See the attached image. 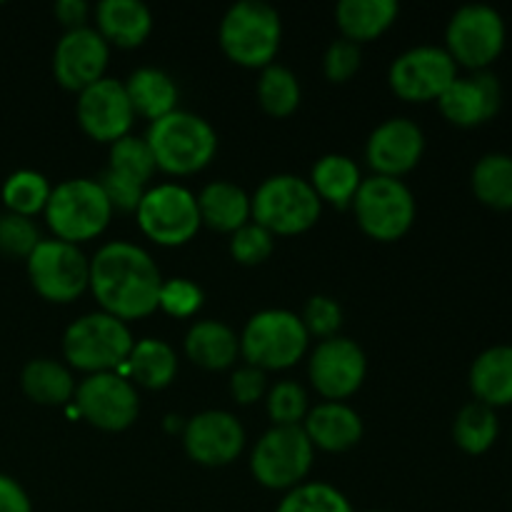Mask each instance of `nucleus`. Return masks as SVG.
Here are the masks:
<instances>
[{"label":"nucleus","instance_id":"8","mask_svg":"<svg viewBox=\"0 0 512 512\" xmlns=\"http://www.w3.org/2000/svg\"><path fill=\"white\" fill-rule=\"evenodd\" d=\"M350 205L363 233L380 243H393L413 228L415 198L398 178L373 175L363 180Z\"/></svg>","mask_w":512,"mask_h":512},{"label":"nucleus","instance_id":"21","mask_svg":"<svg viewBox=\"0 0 512 512\" xmlns=\"http://www.w3.org/2000/svg\"><path fill=\"white\" fill-rule=\"evenodd\" d=\"M305 435L313 448L328 450V453H343L363 438V420L353 408L343 403H323L308 410L303 425Z\"/></svg>","mask_w":512,"mask_h":512},{"label":"nucleus","instance_id":"2","mask_svg":"<svg viewBox=\"0 0 512 512\" xmlns=\"http://www.w3.org/2000/svg\"><path fill=\"white\" fill-rule=\"evenodd\" d=\"M155 168L170 175H193L213 160L218 138L208 120L185 110H173L165 118L150 123L145 135Z\"/></svg>","mask_w":512,"mask_h":512},{"label":"nucleus","instance_id":"41","mask_svg":"<svg viewBox=\"0 0 512 512\" xmlns=\"http://www.w3.org/2000/svg\"><path fill=\"white\" fill-rule=\"evenodd\" d=\"M303 325L308 330V335H318V338H335V330L343 323V310L335 303L333 298H325V295H315L308 300L303 313Z\"/></svg>","mask_w":512,"mask_h":512},{"label":"nucleus","instance_id":"6","mask_svg":"<svg viewBox=\"0 0 512 512\" xmlns=\"http://www.w3.org/2000/svg\"><path fill=\"white\" fill-rule=\"evenodd\" d=\"M250 215L270 235H298L320 218V198L298 175H273L250 198Z\"/></svg>","mask_w":512,"mask_h":512},{"label":"nucleus","instance_id":"45","mask_svg":"<svg viewBox=\"0 0 512 512\" xmlns=\"http://www.w3.org/2000/svg\"><path fill=\"white\" fill-rule=\"evenodd\" d=\"M0 512H33L23 485L3 473H0Z\"/></svg>","mask_w":512,"mask_h":512},{"label":"nucleus","instance_id":"9","mask_svg":"<svg viewBox=\"0 0 512 512\" xmlns=\"http://www.w3.org/2000/svg\"><path fill=\"white\" fill-rule=\"evenodd\" d=\"M313 465V443L300 425H273L258 440L250 458L255 480L270 490H293L303 485Z\"/></svg>","mask_w":512,"mask_h":512},{"label":"nucleus","instance_id":"14","mask_svg":"<svg viewBox=\"0 0 512 512\" xmlns=\"http://www.w3.org/2000/svg\"><path fill=\"white\" fill-rule=\"evenodd\" d=\"M458 78V65L445 48L420 45L390 65V88L410 103L438 100Z\"/></svg>","mask_w":512,"mask_h":512},{"label":"nucleus","instance_id":"42","mask_svg":"<svg viewBox=\"0 0 512 512\" xmlns=\"http://www.w3.org/2000/svg\"><path fill=\"white\" fill-rule=\"evenodd\" d=\"M98 185H100V190L105 193V198H108L110 208L120 210V213H135L140 205V200H143V195H145L143 185L135 183V180H130V178H125V175L115 173V170H110V168L100 175Z\"/></svg>","mask_w":512,"mask_h":512},{"label":"nucleus","instance_id":"16","mask_svg":"<svg viewBox=\"0 0 512 512\" xmlns=\"http://www.w3.org/2000/svg\"><path fill=\"white\" fill-rule=\"evenodd\" d=\"M133 105H130L125 85L113 78H103L98 83L80 90L78 120L80 128L100 143H115L125 138L133 125Z\"/></svg>","mask_w":512,"mask_h":512},{"label":"nucleus","instance_id":"25","mask_svg":"<svg viewBox=\"0 0 512 512\" xmlns=\"http://www.w3.org/2000/svg\"><path fill=\"white\" fill-rule=\"evenodd\" d=\"M395 0H343L335 8L338 28L350 43H368L383 35L398 18Z\"/></svg>","mask_w":512,"mask_h":512},{"label":"nucleus","instance_id":"1","mask_svg":"<svg viewBox=\"0 0 512 512\" xmlns=\"http://www.w3.org/2000/svg\"><path fill=\"white\" fill-rule=\"evenodd\" d=\"M163 278L143 248L133 243L103 245L90 260V283L103 313L118 320H138L158 310Z\"/></svg>","mask_w":512,"mask_h":512},{"label":"nucleus","instance_id":"23","mask_svg":"<svg viewBox=\"0 0 512 512\" xmlns=\"http://www.w3.org/2000/svg\"><path fill=\"white\" fill-rule=\"evenodd\" d=\"M470 390L488 408L512 405V345H493L475 358Z\"/></svg>","mask_w":512,"mask_h":512},{"label":"nucleus","instance_id":"5","mask_svg":"<svg viewBox=\"0 0 512 512\" xmlns=\"http://www.w3.org/2000/svg\"><path fill=\"white\" fill-rule=\"evenodd\" d=\"M135 340L123 320L90 313L75 320L63 335L65 360L83 373H115L128 360Z\"/></svg>","mask_w":512,"mask_h":512},{"label":"nucleus","instance_id":"4","mask_svg":"<svg viewBox=\"0 0 512 512\" xmlns=\"http://www.w3.org/2000/svg\"><path fill=\"white\" fill-rule=\"evenodd\" d=\"M110 208L108 198L100 190L98 180L75 178L55 185L45 205V220L55 233V240L63 243H85L108 228Z\"/></svg>","mask_w":512,"mask_h":512},{"label":"nucleus","instance_id":"13","mask_svg":"<svg viewBox=\"0 0 512 512\" xmlns=\"http://www.w3.org/2000/svg\"><path fill=\"white\" fill-rule=\"evenodd\" d=\"M75 410L95 428L120 433L135 423L140 400L128 378H120L118 373H95L75 388Z\"/></svg>","mask_w":512,"mask_h":512},{"label":"nucleus","instance_id":"47","mask_svg":"<svg viewBox=\"0 0 512 512\" xmlns=\"http://www.w3.org/2000/svg\"><path fill=\"white\" fill-rule=\"evenodd\" d=\"M370 512H380V510H370Z\"/></svg>","mask_w":512,"mask_h":512},{"label":"nucleus","instance_id":"30","mask_svg":"<svg viewBox=\"0 0 512 512\" xmlns=\"http://www.w3.org/2000/svg\"><path fill=\"white\" fill-rule=\"evenodd\" d=\"M23 393L40 405H65L75 393L73 375L48 358L30 360L20 375Z\"/></svg>","mask_w":512,"mask_h":512},{"label":"nucleus","instance_id":"7","mask_svg":"<svg viewBox=\"0 0 512 512\" xmlns=\"http://www.w3.org/2000/svg\"><path fill=\"white\" fill-rule=\"evenodd\" d=\"M308 330L303 320L288 310L255 313L240 335V353L258 370L293 368L308 350Z\"/></svg>","mask_w":512,"mask_h":512},{"label":"nucleus","instance_id":"31","mask_svg":"<svg viewBox=\"0 0 512 512\" xmlns=\"http://www.w3.org/2000/svg\"><path fill=\"white\" fill-rule=\"evenodd\" d=\"M473 193L488 208L512 210V155H483L473 168Z\"/></svg>","mask_w":512,"mask_h":512},{"label":"nucleus","instance_id":"24","mask_svg":"<svg viewBox=\"0 0 512 512\" xmlns=\"http://www.w3.org/2000/svg\"><path fill=\"white\" fill-rule=\"evenodd\" d=\"M198 213L200 223L218 233H235L250 220V198L243 188L233 183H210L205 185L203 193L198 195Z\"/></svg>","mask_w":512,"mask_h":512},{"label":"nucleus","instance_id":"28","mask_svg":"<svg viewBox=\"0 0 512 512\" xmlns=\"http://www.w3.org/2000/svg\"><path fill=\"white\" fill-rule=\"evenodd\" d=\"M125 365H128V375H133L140 385L150 390L168 388L173 383L175 373H178L175 350L165 340L155 338H145L135 343Z\"/></svg>","mask_w":512,"mask_h":512},{"label":"nucleus","instance_id":"11","mask_svg":"<svg viewBox=\"0 0 512 512\" xmlns=\"http://www.w3.org/2000/svg\"><path fill=\"white\" fill-rule=\"evenodd\" d=\"M25 260L33 288L53 303H70L83 295L90 283V260L78 245L55 238L40 240Z\"/></svg>","mask_w":512,"mask_h":512},{"label":"nucleus","instance_id":"44","mask_svg":"<svg viewBox=\"0 0 512 512\" xmlns=\"http://www.w3.org/2000/svg\"><path fill=\"white\" fill-rule=\"evenodd\" d=\"M230 390H233V398L238 400L240 405L255 403V400L263 398L265 393V373L263 370L253 368V365L235 370L233 378H230Z\"/></svg>","mask_w":512,"mask_h":512},{"label":"nucleus","instance_id":"18","mask_svg":"<svg viewBox=\"0 0 512 512\" xmlns=\"http://www.w3.org/2000/svg\"><path fill=\"white\" fill-rule=\"evenodd\" d=\"M108 43L93 28L68 30L55 45L53 73L63 88L85 90L88 85L103 80L108 65Z\"/></svg>","mask_w":512,"mask_h":512},{"label":"nucleus","instance_id":"39","mask_svg":"<svg viewBox=\"0 0 512 512\" xmlns=\"http://www.w3.org/2000/svg\"><path fill=\"white\" fill-rule=\"evenodd\" d=\"M200 305H203V290L190 280L173 278L160 285L158 308L163 313L173 315V318H190L198 313Z\"/></svg>","mask_w":512,"mask_h":512},{"label":"nucleus","instance_id":"43","mask_svg":"<svg viewBox=\"0 0 512 512\" xmlns=\"http://www.w3.org/2000/svg\"><path fill=\"white\" fill-rule=\"evenodd\" d=\"M360 68V48L350 40L340 38L330 43L328 53H325V75L333 83H345L353 78Z\"/></svg>","mask_w":512,"mask_h":512},{"label":"nucleus","instance_id":"26","mask_svg":"<svg viewBox=\"0 0 512 512\" xmlns=\"http://www.w3.org/2000/svg\"><path fill=\"white\" fill-rule=\"evenodd\" d=\"M185 353L195 365L205 370H225L240 353V340L228 325L218 320L195 323L185 335Z\"/></svg>","mask_w":512,"mask_h":512},{"label":"nucleus","instance_id":"3","mask_svg":"<svg viewBox=\"0 0 512 512\" xmlns=\"http://www.w3.org/2000/svg\"><path fill=\"white\" fill-rule=\"evenodd\" d=\"M220 45L243 68H268L280 48V15L263 0H240L220 23Z\"/></svg>","mask_w":512,"mask_h":512},{"label":"nucleus","instance_id":"33","mask_svg":"<svg viewBox=\"0 0 512 512\" xmlns=\"http://www.w3.org/2000/svg\"><path fill=\"white\" fill-rule=\"evenodd\" d=\"M260 105L273 118H285L300 103V83L283 65H268L258 80Z\"/></svg>","mask_w":512,"mask_h":512},{"label":"nucleus","instance_id":"34","mask_svg":"<svg viewBox=\"0 0 512 512\" xmlns=\"http://www.w3.org/2000/svg\"><path fill=\"white\" fill-rule=\"evenodd\" d=\"M50 190L53 188H50L48 180L40 173H35V170H18V173H13L3 183V203L8 213L30 218V215L45 210Z\"/></svg>","mask_w":512,"mask_h":512},{"label":"nucleus","instance_id":"38","mask_svg":"<svg viewBox=\"0 0 512 512\" xmlns=\"http://www.w3.org/2000/svg\"><path fill=\"white\" fill-rule=\"evenodd\" d=\"M38 243L40 233L33 220L15 213L0 215V253L10 258H28Z\"/></svg>","mask_w":512,"mask_h":512},{"label":"nucleus","instance_id":"36","mask_svg":"<svg viewBox=\"0 0 512 512\" xmlns=\"http://www.w3.org/2000/svg\"><path fill=\"white\" fill-rule=\"evenodd\" d=\"M110 170L125 175V178L135 180V183L145 185L155 173V158L150 153L145 138H133V135H125V138L115 140L113 148H110Z\"/></svg>","mask_w":512,"mask_h":512},{"label":"nucleus","instance_id":"10","mask_svg":"<svg viewBox=\"0 0 512 512\" xmlns=\"http://www.w3.org/2000/svg\"><path fill=\"white\" fill-rule=\"evenodd\" d=\"M505 30L503 15L490 5H463L455 10L445 30V45L455 65H465L470 70H488L490 63L503 53Z\"/></svg>","mask_w":512,"mask_h":512},{"label":"nucleus","instance_id":"46","mask_svg":"<svg viewBox=\"0 0 512 512\" xmlns=\"http://www.w3.org/2000/svg\"><path fill=\"white\" fill-rule=\"evenodd\" d=\"M55 15H58L60 23L68 25V30L83 28L85 18H88V3H83V0H58Z\"/></svg>","mask_w":512,"mask_h":512},{"label":"nucleus","instance_id":"15","mask_svg":"<svg viewBox=\"0 0 512 512\" xmlns=\"http://www.w3.org/2000/svg\"><path fill=\"white\" fill-rule=\"evenodd\" d=\"M365 353L348 338H328L310 355V383L330 403L350 398L363 385Z\"/></svg>","mask_w":512,"mask_h":512},{"label":"nucleus","instance_id":"27","mask_svg":"<svg viewBox=\"0 0 512 512\" xmlns=\"http://www.w3.org/2000/svg\"><path fill=\"white\" fill-rule=\"evenodd\" d=\"M130 105L135 115H143L148 120H160L178 110V88L173 78L158 68H140L125 83Z\"/></svg>","mask_w":512,"mask_h":512},{"label":"nucleus","instance_id":"22","mask_svg":"<svg viewBox=\"0 0 512 512\" xmlns=\"http://www.w3.org/2000/svg\"><path fill=\"white\" fill-rule=\"evenodd\" d=\"M95 18L100 38L118 48H138L153 30V15L140 0H103Z\"/></svg>","mask_w":512,"mask_h":512},{"label":"nucleus","instance_id":"40","mask_svg":"<svg viewBox=\"0 0 512 512\" xmlns=\"http://www.w3.org/2000/svg\"><path fill=\"white\" fill-rule=\"evenodd\" d=\"M273 235L258 223H248L240 230H235L233 240H230V253L238 263L243 265H258L270 258L273 253Z\"/></svg>","mask_w":512,"mask_h":512},{"label":"nucleus","instance_id":"12","mask_svg":"<svg viewBox=\"0 0 512 512\" xmlns=\"http://www.w3.org/2000/svg\"><path fill=\"white\" fill-rule=\"evenodd\" d=\"M138 225L158 245H185L203 223H200L198 200L180 185H158L145 190L138 210Z\"/></svg>","mask_w":512,"mask_h":512},{"label":"nucleus","instance_id":"20","mask_svg":"<svg viewBox=\"0 0 512 512\" xmlns=\"http://www.w3.org/2000/svg\"><path fill=\"white\" fill-rule=\"evenodd\" d=\"M503 103L500 80L490 70H478L470 78H455L438 98L440 113L460 128H475L495 118Z\"/></svg>","mask_w":512,"mask_h":512},{"label":"nucleus","instance_id":"35","mask_svg":"<svg viewBox=\"0 0 512 512\" xmlns=\"http://www.w3.org/2000/svg\"><path fill=\"white\" fill-rule=\"evenodd\" d=\"M275 512H353V508L333 485L303 483L280 500Z\"/></svg>","mask_w":512,"mask_h":512},{"label":"nucleus","instance_id":"32","mask_svg":"<svg viewBox=\"0 0 512 512\" xmlns=\"http://www.w3.org/2000/svg\"><path fill=\"white\" fill-rule=\"evenodd\" d=\"M500 435V423L498 415H495L493 408L483 403H470L465 405L458 413L453 425V438L455 445H458L463 453L468 455H483L488 453L495 445Z\"/></svg>","mask_w":512,"mask_h":512},{"label":"nucleus","instance_id":"37","mask_svg":"<svg viewBox=\"0 0 512 512\" xmlns=\"http://www.w3.org/2000/svg\"><path fill=\"white\" fill-rule=\"evenodd\" d=\"M268 415L275 425H298L308 415V395L293 380H283L268 393Z\"/></svg>","mask_w":512,"mask_h":512},{"label":"nucleus","instance_id":"29","mask_svg":"<svg viewBox=\"0 0 512 512\" xmlns=\"http://www.w3.org/2000/svg\"><path fill=\"white\" fill-rule=\"evenodd\" d=\"M360 183L363 180H360L358 165L345 158V155H325V158H320L313 168V180H310L315 195L320 200L338 205V208L353 203Z\"/></svg>","mask_w":512,"mask_h":512},{"label":"nucleus","instance_id":"19","mask_svg":"<svg viewBox=\"0 0 512 512\" xmlns=\"http://www.w3.org/2000/svg\"><path fill=\"white\" fill-rule=\"evenodd\" d=\"M425 150L423 130L408 118L385 120L373 130L365 148L368 165L383 178H400L420 163Z\"/></svg>","mask_w":512,"mask_h":512},{"label":"nucleus","instance_id":"17","mask_svg":"<svg viewBox=\"0 0 512 512\" xmlns=\"http://www.w3.org/2000/svg\"><path fill=\"white\" fill-rule=\"evenodd\" d=\"M185 453L190 460L208 468L233 463L245 445V430L238 420L223 410H205L188 420L183 433Z\"/></svg>","mask_w":512,"mask_h":512}]
</instances>
